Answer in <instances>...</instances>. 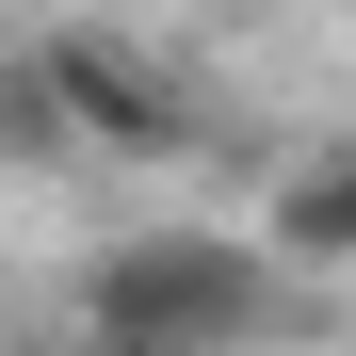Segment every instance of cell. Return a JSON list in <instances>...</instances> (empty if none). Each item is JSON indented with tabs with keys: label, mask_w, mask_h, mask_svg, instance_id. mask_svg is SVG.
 <instances>
[{
	"label": "cell",
	"mask_w": 356,
	"mask_h": 356,
	"mask_svg": "<svg viewBox=\"0 0 356 356\" xmlns=\"http://www.w3.org/2000/svg\"><path fill=\"white\" fill-rule=\"evenodd\" d=\"M275 324H291V259L227 243V227H146V243H97V275H81L97 356H243Z\"/></svg>",
	"instance_id": "6da1fadb"
},
{
	"label": "cell",
	"mask_w": 356,
	"mask_h": 356,
	"mask_svg": "<svg viewBox=\"0 0 356 356\" xmlns=\"http://www.w3.org/2000/svg\"><path fill=\"white\" fill-rule=\"evenodd\" d=\"M49 81H65L81 146H146V162H178V146H195V97H178L146 49H113V33H49Z\"/></svg>",
	"instance_id": "7a4b0ae2"
},
{
	"label": "cell",
	"mask_w": 356,
	"mask_h": 356,
	"mask_svg": "<svg viewBox=\"0 0 356 356\" xmlns=\"http://www.w3.org/2000/svg\"><path fill=\"white\" fill-rule=\"evenodd\" d=\"M49 162H81V113L49 81V49H0V178H49Z\"/></svg>",
	"instance_id": "3957f363"
},
{
	"label": "cell",
	"mask_w": 356,
	"mask_h": 356,
	"mask_svg": "<svg viewBox=\"0 0 356 356\" xmlns=\"http://www.w3.org/2000/svg\"><path fill=\"white\" fill-rule=\"evenodd\" d=\"M275 259H291V275L356 259V146H324L308 178H275Z\"/></svg>",
	"instance_id": "277c9868"
},
{
	"label": "cell",
	"mask_w": 356,
	"mask_h": 356,
	"mask_svg": "<svg viewBox=\"0 0 356 356\" xmlns=\"http://www.w3.org/2000/svg\"><path fill=\"white\" fill-rule=\"evenodd\" d=\"M81 356H97V340H81Z\"/></svg>",
	"instance_id": "5b68a950"
}]
</instances>
